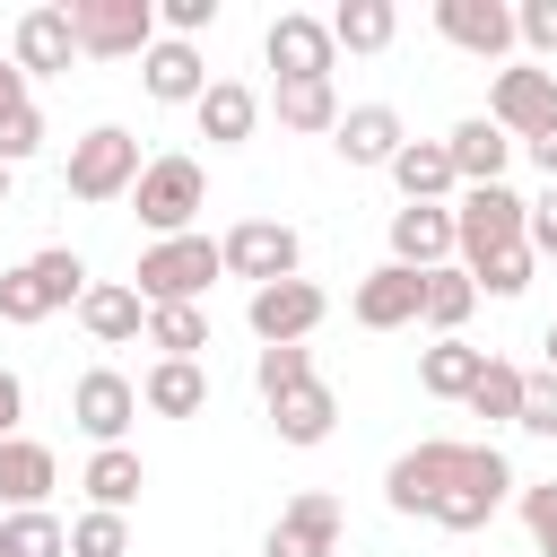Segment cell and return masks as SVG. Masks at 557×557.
I'll return each instance as SVG.
<instances>
[{"mask_svg":"<svg viewBox=\"0 0 557 557\" xmlns=\"http://www.w3.org/2000/svg\"><path fill=\"white\" fill-rule=\"evenodd\" d=\"M270 426H278V444H296V453L331 444V426H339V400H331V383L313 374V383L278 392V400H270Z\"/></svg>","mask_w":557,"mask_h":557,"instance_id":"obj_23","label":"cell"},{"mask_svg":"<svg viewBox=\"0 0 557 557\" xmlns=\"http://www.w3.org/2000/svg\"><path fill=\"white\" fill-rule=\"evenodd\" d=\"M522 435H557V374H522Z\"/></svg>","mask_w":557,"mask_h":557,"instance_id":"obj_41","label":"cell"},{"mask_svg":"<svg viewBox=\"0 0 557 557\" xmlns=\"http://www.w3.org/2000/svg\"><path fill=\"white\" fill-rule=\"evenodd\" d=\"M191 113H200V139H209V148H244L252 122H261V96H252L244 78H209V96H200Z\"/></svg>","mask_w":557,"mask_h":557,"instance_id":"obj_26","label":"cell"},{"mask_svg":"<svg viewBox=\"0 0 557 557\" xmlns=\"http://www.w3.org/2000/svg\"><path fill=\"white\" fill-rule=\"evenodd\" d=\"M531 165H540V174H548V183H557V122H548V131H540V139H531Z\"/></svg>","mask_w":557,"mask_h":557,"instance_id":"obj_47","label":"cell"},{"mask_svg":"<svg viewBox=\"0 0 557 557\" xmlns=\"http://www.w3.org/2000/svg\"><path fill=\"white\" fill-rule=\"evenodd\" d=\"M261 61H270L278 78H331V61H339V44H331V17L278 9V17L261 26Z\"/></svg>","mask_w":557,"mask_h":557,"instance_id":"obj_13","label":"cell"},{"mask_svg":"<svg viewBox=\"0 0 557 557\" xmlns=\"http://www.w3.org/2000/svg\"><path fill=\"white\" fill-rule=\"evenodd\" d=\"M52 487H61V461H52V444H35V435H9V444H0V505H9V513H35Z\"/></svg>","mask_w":557,"mask_h":557,"instance_id":"obj_21","label":"cell"},{"mask_svg":"<svg viewBox=\"0 0 557 557\" xmlns=\"http://www.w3.org/2000/svg\"><path fill=\"white\" fill-rule=\"evenodd\" d=\"M540 348H548V374H557V322H548V339H540Z\"/></svg>","mask_w":557,"mask_h":557,"instance_id":"obj_48","label":"cell"},{"mask_svg":"<svg viewBox=\"0 0 557 557\" xmlns=\"http://www.w3.org/2000/svg\"><path fill=\"white\" fill-rule=\"evenodd\" d=\"M78 487H87V505H96V513H131V505H139V487H148V461H139L131 444H104V453H87Z\"/></svg>","mask_w":557,"mask_h":557,"instance_id":"obj_25","label":"cell"},{"mask_svg":"<svg viewBox=\"0 0 557 557\" xmlns=\"http://www.w3.org/2000/svg\"><path fill=\"white\" fill-rule=\"evenodd\" d=\"M470 418H487V426H522V366L487 357L479 383H470Z\"/></svg>","mask_w":557,"mask_h":557,"instance_id":"obj_34","label":"cell"},{"mask_svg":"<svg viewBox=\"0 0 557 557\" xmlns=\"http://www.w3.org/2000/svg\"><path fill=\"white\" fill-rule=\"evenodd\" d=\"M139 87H148L157 104H200V96H209V61H200V44L157 35V44H148V61H139Z\"/></svg>","mask_w":557,"mask_h":557,"instance_id":"obj_18","label":"cell"},{"mask_svg":"<svg viewBox=\"0 0 557 557\" xmlns=\"http://www.w3.org/2000/svg\"><path fill=\"white\" fill-rule=\"evenodd\" d=\"M139 174H148V157L122 122H96L87 139H70V200H131Z\"/></svg>","mask_w":557,"mask_h":557,"instance_id":"obj_6","label":"cell"},{"mask_svg":"<svg viewBox=\"0 0 557 557\" xmlns=\"http://www.w3.org/2000/svg\"><path fill=\"white\" fill-rule=\"evenodd\" d=\"M278 131H305V139H322V131H339V96H331V78H278Z\"/></svg>","mask_w":557,"mask_h":557,"instance_id":"obj_29","label":"cell"},{"mask_svg":"<svg viewBox=\"0 0 557 557\" xmlns=\"http://www.w3.org/2000/svg\"><path fill=\"white\" fill-rule=\"evenodd\" d=\"M218 278H226V252H218L209 235H165V244H148L139 270H131L139 305H200Z\"/></svg>","mask_w":557,"mask_h":557,"instance_id":"obj_2","label":"cell"},{"mask_svg":"<svg viewBox=\"0 0 557 557\" xmlns=\"http://www.w3.org/2000/svg\"><path fill=\"white\" fill-rule=\"evenodd\" d=\"M70 35L87 61H148L157 0H70Z\"/></svg>","mask_w":557,"mask_h":557,"instance_id":"obj_7","label":"cell"},{"mask_svg":"<svg viewBox=\"0 0 557 557\" xmlns=\"http://www.w3.org/2000/svg\"><path fill=\"white\" fill-rule=\"evenodd\" d=\"M392 183H400V200L444 209V191H453L461 174H453V148H444V139H409V148L392 157Z\"/></svg>","mask_w":557,"mask_h":557,"instance_id":"obj_27","label":"cell"},{"mask_svg":"<svg viewBox=\"0 0 557 557\" xmlns=\"http://www.w3.org/2000/svg\"><path fill=\"white\" fill-rule=\"evenodd\" d=\"M348 313H357V331H409V322H426V270H400V261L366 270L357 296H348Z\"/></svg>","mask_w":557,"mask_h":557,"instance_id":"obj_14","label":"cell"},{"mask_svg":"<svg viewBox=\"0 0 557 557\" xmlns=\"http://www.w3.org/2000/svg\"><path fill=\"white\" fill-rule=\"evenodd\" d=\"M522 531H531V548H540V557H557V479L522 487Z\"/></svg>","mask_w":557,"mask_h":557,"instance_id":"obj_40","label":"cell"},{"mask_svg":"<svg viewBox=\"0 0 557 557\" xmlns=\"http://www.w3.org/2000/svg\"><path fill=\"white\" fill-rule=\"evenodd\" d=\"M392 35H400V9L392 0H339L331 9V44L339 52H383Z\"/></svg>","mask_w":557,"mask_h":557,"instance_id":"obj_31","label":"cell"},{"mask_svg":"<svg viewBox=\"0 0 557 557\" xmlns=\"http://www.w3.org/2000/svg\"><path fill=\"white\" fill-rule=\"evenodd\" d=\"M70 426L104 453V444H131V426H139V383L131 374H113V366H87L78 383H70Z\"/></svg>","mask_w":557,"mask_h":557,"instance_id":"obj_9","label":"cell"},{"mask_svg":"<svg viewBox=\"0 0 557 557\" xmlns=\"http://www.w3.org/2000/svg\"><path fill=\"white\" fill-rule=\"evenodd\" d=\"M9 61H17L26 78H61V70L78 61L70 9H26V17H17V35H9Z\"/></svg>","mask_w":557,"mask_h":557,"instance_id":"obj_17","label":"cell"},{"mask_svg":"<svg viewBox=\"0 0 557 557\" xmlns=\"http://www.w3.org/2000/svg\"><path fill=\"white\" fill-rule=\"evenodd\" d=\"M78 322H87V339H96V348H122V339H139V331H148V305H139V287H131V278H96V287L78 296Z\"/></svg>","mask_w":557,"mask_h":557,"instance_id":"obj_22","label":"cell"},{"mask_svg":"<svg viewBox=\"0 0 557 557\" xmlns=\"http://www.w3.org/2000/svg\"><path fill=\"white\" fill-rule=\"evenodd\" d=\"M148 348L200 366V348H209V313H200V305H148Z\"/></svg>","mask_w":557,"mask_h":557,"instance_id":"obj_33","label":"cell"},{"mask_svg":"<svg viewBox=\"0 0 557 557\" xmlns=\"http://www.w3.org/2000/svg\"><path fill=\"white\" fill-rule=\"evenodd\" d=\"M479 366H487V348H470V339H435V348L418 357V383H426L435 400H470Z\"/></svg>","mask_w":557,"mask_h":557,"instance_id":"obj_32","label":"cell"},{"mask_svg":"<svg viewBox=\"0 0 557 557\" xmlns=\"http://www.w3.org/2000/svg\"><path fill=\"white\" fill-rule=\"evenodd\" d=\"M261 557H339V496H331V487L287 496V513L270 522Z\"/></svg>","mask_w":557,"mask_h":557,"instance_id":"obj_15","label":"cell"},{"mask_svg":"<svg viewBox=\"0 0 557 557\" xmlns=\"http://www.w3.org/2000/svg\"><path fill=\"white\" fill-rule=\"evenodd\" d=\"M131 209H139L148 244H165V235H191V218L209 209V174H200V157H148V174H139Z\"/></svg>","mask_w":557,"mask_h":557,"instance_id":"obj_5","label":"cell"},{"mask_svg":"<svg viewBox=\"0 0 557 557\" xmlns=\"http://www.w3.org/2000/svg\"><path fill=\"white\" fill-rule=\"evenodd\" d=\"M17 418H26V383H17L9 366H0V444L17 435Z\"/></svg>","mask_w":557,"mask_h":557,"instance_id":"obj_45","label":"cell"},{"mask_svg":"<svg viewBox=\"0 0 557 557\" xmlns=\"http://www.w3.org/2000/svg\"><path fill=\"white\" fill-rule=\"evenodd\" d=\"M0 209H9V165H0Z\"/></svg>","mask_w":557,"mask_h":557,"instance_id":"obj_49","label":"cell"},{"mask_svg":"<svg viewBox=\"0 0 557 557\" xmlns=\"http://www.w3.org/2000/svg\"><path fill=\"white\" fill-rule=\"evenodd\" d=\"M444 148H453V174H461V191H479V183H505V157H513V139H505L487 113L453 122V131H444Z\"/></svg>","mask_w":557,"mask_h":557,"instance_id":"obj_24","label":"cell"},{"mask_svg":"<svg viewBox=\"0 0 557 557\" xmlns=\"http://www.w3.org/2000/svg\"><path fill=\"white\" fill-rule=\"evenodd\" d=\"M70 557H131V513H78L70 522Z\"/></svg>","mask_w":557,"mask_h":557,"instance_id":"obj_36","label":"cell"},{"mask_svg":"<svg viewBox=\"0 0 557 557\" xmlns=\"http://www.w3.org/2000/svg\"><path fill=\"white\" fill-rule=\"evenodd\" d=\"M487 122H496L513 148H531V139L557 122V70H540V61L496 70V87H487Z\"/></svg>","mask_w":557,"mask_h":557,"instance_id":"obj_10","label":"cell"},{"mask_svg":"<svg viewBox=\"0 0 557 557\" xmlns=\"http://www.w3.org/2000/svg\"><path fill=\"white\" fill-rule=\"evenodd\" d=\"M505 496H513V461H505L496 444H470V470H461V487L435 505V531H461V540H470V531L496 522Z\"/></svg>","mask_w":557,"mask_h":557,"instance_id":"obj_12","label":"cell"},{"mask_svg":"<svg viewBox=\"0 0 557 557\" xmlns=\"http://www.w3.org/2000/svg\"><path fill=\"white\" fill-rule=\"evenodd\" d=\"M0 557H70L61 513H52V505H35V513H0Z\"/></svg>","mask_w":557,"mask_h":557,"instance_id":"obj_35","label":"cell"},{"mask_svg":"<svg viewBox=\"0 0 557 557\" xmlns=\"http://www.w3.org/2000/svg\"><path fill=\"white\" fill-rule=\"evenodd\" d=\"M322 313H331V296L313 278H278V287H252L244 296V322H252L261 348H305L322 331Z\"/></svg>","mask_w":557,"mask_h":557,"instance_id":"obj_8","label":"cell"},{"mask_svg":"<svg viewBox=\"0 0 557 557\" xmlns=\"http://www.w3.org/2000/svg\"><path fill=\"white\" fill-rule=\"evenodd\" d=\"M139 409H157V418H200V409H209V374L183 366V357H157V366L139 374Z\"/></svg>","mask_w":557,"mask_h":557,"instance_id":"obj_28","label":"cell"},{"mask_svg":"<svg viewBox=\"0 0 557 557\" xmlns=\"http://www.w3.org/2000/svg\"><path fill=\"white\" fill-rule=\"evenodd\" d=\"M513 35L531 44V61H557V0H522L513 9Z\"/></svg>","mask_w":557,"mask_h":557,"instance_id":"obj_42","label":"cell"},{"mask_svg":"<svg viewBox=\"0 0 557 557\" xmlns=\"http://www.w3.org/2000/svg\"><path fill=\"white\" fill-rule=\"evenodd\" d=\"M531 252H540V261H557V183L531 200Z\"/></svg>","mask_w":557,"mask_h":557,"instance_id":"obj_44","label":"cell"},{"mask_svg":"<svg viewBox=\"0 0 557 557\" xmlns=\"http://www.w3.org/2000/svg\"><path fill=\"white\" fill-rule=\"evenodd\" d=\"M479 313V278L461 270V261H444V270H426V331L435 339H461V322Z\"/></svg>","mask_w":557,"mask_h":557,"instance_id":"obj_30","label":"cell"},{"mask_svg":"<svg viewBox=\"0 0 557 557\" xmlns=\"http://www.w3.org/2000/svg\"><path fill=\"white\" fill-rule=\"evenodd\" d=\"M35 148H44V113H35V104H17V113H0V165L17 174V165H26Z\"/></svg>","mask_w":557,"mask_h":557,"instance_id":"obj_39","label":"cell"},{"mask_svg":"<svg viewBox=\"0 0 557 557\" xmlns=\"http://www.w3.org/2000/svg\"><path fill=\"white\" fill-rule=\"evenodd\" d=\"M252 383H261V400L313 383V348H261V357H252Z\"/></svg>","mask_w":557,"mask_h":557,"instance_id":"obj_37","label":"cell"},{"mask_svg":"<svg viewBox=\"0 0 557 557\" xmlns=\"http://www.w3.org/2000/svg\"><path fill=\"white\" fill-rule=\"evenodd\" d=\"M531 270H540V252L522 244V252H496V261H487V270H470V278H479V296H496V305H513V296L531 287Z\"/></svg>","mask_w":557,"mask_h":557,"instance_id":"obj_38","label":"cell"},{"mask_svg":"<svg viewBox=\"0 0 557 557\" xmlns=\"http://www.w3.org/2000/svg\"><path fill=\"white\" fill-rule=\"evenodd\" d=\"M157 26H165V35H183V44H191V35H200V26H218V0H157Z\"/></svg>","mask_w":557,"mask_h":557,"instance_id":"obj_43","label":"cell"},{"mask_svg":"<svg viewBox=\"0 0 557 557\" xmlns=\"http://www.w3.org/2000/svg\"><path fill=\"white\" fill-rule=\"evenodd\" d=\"M17 104H35V96H26V70L0 52V113H17Z\"/></svg>","mask_w":557,"mask_h":557,"instance_id":"obj_46","label":"cell"},{"mask_svg":"<svg viewBox=\"0 0 557 557\" xmlns=\"http://www.w3.org/2000/svg\"><path fill=\"white\" fill-rule=\"evenodd\" d=\"M453 235H461V270H487L496 252L531 244V200L505 191V183H479V191L453 200Z\"/></svg>","mask_w":557,"mask_h":557,"instance_id":"obj_3","label":"cell"},{"mask_svg":"<svg viewBox=\"0 0 557 557\" xmlns=\"http://www.w3.org/2000/svg\"><path fill=\"white\" fill-rule=\"evenodd\" d=\"M218 252H226V270H235V278H252V287H278V278H296V270H305V235H296L287 218H244Z\"/></svg>","mask_w":557,"mask_h":557,"instance_id":"obj_11","label":"cell"},{"mask_svg":"<svg viewBox=\"0 0 557 557\" xmlns=\"http://www.w3.org/2000/svg\"><path fill=\"white\" fill-rule=\"evenodd\" d=\"M331 148H339V165H383V174H392V157L409 148V131H400L392 104H348L339 131H331Z\"/></svg>","mask_w":557,"mask_h":557,"instance_id":"obj_19","label":"cell"},{"mask_svg":"<svg viewBox=\"0 0 557 557\" xmlns=\"http://www.w3.org/2000/svg\"><path fill=\"white\" fill-rule=\"evenodd\" d=\"M453 252H461L453 209H418V200L392 209V261H400V270H444Z\"/></svg>","mask_w":557,"mask_h":557,"instance_id":"obj_20","label":"cell"},{"mask_svg":"<svg viewBox=\"0 0 557 557\" xmlns=\"http://www.w3.org/2000/svg\"><path fill=\"white\" fill-rule=\"evenodd\" d=\"M96 278H87V261L70 252V244H44V252H26L17 270H0V322H17V331H35V322H52L61 305H78Z\"/></svg>","mask_w":557,"mask_h":557,"instance_id":"obj_1","label":"cell"},{"mask_svg":"<svg viewBox=\"0 0 557 557\" xmlns=\"http://www.w3.org/2000/svg\"><path fill=\"white\" fill-rule=\"evenodd\" d=\"M435 35L470 61H505L522 35H513V9L505 0H435Z\"/></svg>","mask_w":557,"mask_h":557,"instance_id":"obj_16","label":"cell"},{"mask_svg":"<svg viewBox=\"0 0 557 557\" xmlns=\"http://www.w3.org/2000/svg\"><path fill=\"white\" fill-rule=\"evenodd\" d=\"M461 470H470V444H461V435H426V444L392 453V470H383V505L435 522V505L461 487Z\"/></svg>","mask_w":557,"mask_h":557,"instance_id":"obj_4","label":"cell"}]
</instances>
